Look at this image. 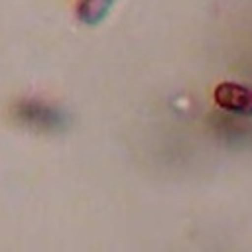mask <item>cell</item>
<instances>
[{
  "instance_id": "cell-2",
  "label": "cell",
  "mask_w": 252,
  "mask_h": 252,
  "mask_svg": "<svg viewBox=\"0 0 252 252\" xmlns=\"http://www.w3.org/2000/svg\"><path fill=\"white\" fill-rule=\"evenodd\" d=\"M112 4H114V0H79L77 16L81 22L94 26L100 20H104V16L112 8Z\"/></svg>"
},
{
  "instance_id": "cell-1",
  "label": "cell",
  "mask_w": 252,
  "mask_h": 252,
  "mask_svg": "<svg viewBox=\"0 0 252 252\" xmlns=\"http://www.w3.org/2000/svg\"><path fill=\"white\" fill-rule=\"evenodd\" d=\"M215 102L234 114L252 116V89L238 83H220L215 89Z\"/></svg>"
}]
</instances>
